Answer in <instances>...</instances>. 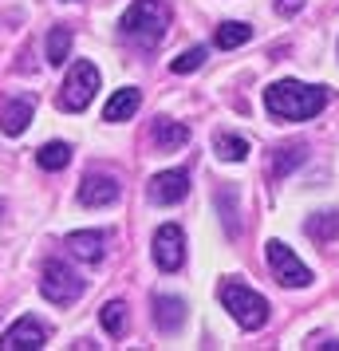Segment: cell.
Masks as SVG:
<instances>
[{
    "label": "cell",
    "instance_id": "cell-1",
    "mask_svg": "<svg viewBox=\"0 0 339 351\" xmlns=\"http://www.w3.org/2000/svg\"><path fill=\"white\" fill-rule=\"evenodd\" d=\"M264 107L276 119H288V123H304L312 114H320L327 107V87H307L296 80H280L264 91Z\"/></svg>",
    "mask_w": 339,
    "mask_h": 351
},
{
    "label": "cell",
    "instance_id": "cell-2",
    "mask_svg": "<svg viewBox=\"0 0 339 351\" xmlns=\"http://www.w3.org/2000/svg\"><path fill=\"white\" fill-rule=\"evenodd\" d=\"M166 28H170V8L162 0H134L118 20V32L134 44H142V48H154L166 36Z\"/></svg>",
    "mask_w": 339,
    "mask_h": 351
},
{
    "label": "cell",
    "instance_id": "cell-3",
    "mask_svg": "<svg viewBox=\"0 0 339 351\" xmlns=\"http://www.w3.org/2000/svg\"><path fill=\"white\" fill-rule=\"evenodd\" d=\"M217 296H221L225 312L241 324L244 332H257V328L268 324V300L260 292H253L249 285H241V280H221Z\"/></svg>",
    "mask_w": 339,
    "mask_h": 351
},
{
    "label": "cell",
    "instance_id": "cell-4",
    "mask_svg": "<svg viewBox=\"0 0 339 351\" xmlns=\"http://www.w3.org/2000/svg\"><path fill=\"white\" fill-rule=\"evenodd\" d=\"M95 91H99V67L91 60H79V64H71L64 87H60V107L64 111H87Z\"/></svg>",
    "mask_w": 339,
    "mask_h": 351
},
{
    "label": "cell",
    "instance_id": "cell-5",
    "mask_svg": "<svg viewBox=\"0 0 339 351\" xmlns=\"http://www.w3.org/2000/svg\"><path fill=\"white\" fill-rule=\"evenodd\" d=\"M83 280L75 269H67L64 261H48L44 265V280H40V292H44V300H51L55 308H67V304H75L83 296Z\"/></svg>",
    "mask_w": 339,
    "mask_h": 351
},
{
    "label": "cell",
    "instance_id": "cell-6",
    "mask_svg": "<svg viewBox=\"0 0 339 351\" xmlns=\"http://www.w3.org/2000/svg\"><path fill=\"white\" fill-rule=\"evenodd\" d=\"M264 256H268V269H273L276 285H284V288H307L312 285V269L292 253L284 241H268V245H264Z\"/></svg>",
    "mask_w": 339,
    "mask_h": 351
},
{
    "label": "cell",
    "instance_id": "cell-7",
    "mask_svg": "<svg viewBox=\"0 0 339 351\" xmlns=\"http://www.w3.org/2000/svg\"><path fill=\"white\" fill-rule=\"evenodd\" d=\"M40 348H48V324L36 316H20L0 335V351H40Z\"/></svg>",
    "mask_w": 339,
    "mask_h": 351
},
{
    "label": "cell",
    "instance_id": "cell-8",
    "mask_svg": "<svg viewBox=\"0 0 339 351\" xmlns=\"http://www.w3.org/2000/svg\"><path fill=\"white\" fill-rule=\"evenodd\" d=\"M154 265L162 272H178L186 265V233L178 225H162L154 233Z\"/></svg>",
    "mask_w": 339,
    "mask_h": 351
},
{
    "label": "cell",
    "instance_id": "cell-9",
    "mask_svg": "<svg viewBox=\"0 0 339 351\" xmlns=\"http://www.w3.org/2000/svg\"><path fill=\"white\" fill-rule=\"evenodd\" d=\"M186 193H190V174L186 170H162V174L146 182V197L154 206H178Z\"/></svg>",
    "mask_w": 339,
    "mask_h": 351
},
{
    "label": "cell",
    "instance_id": "cell-10",
    "mask_svg": "<svg viewBox=\"0 0 339 351\" xmlns=\"http://www.w3.org/2000/svg\"><path fill=\"white\" fill-rule=\"evenodd\" d=\"M118 182L111 174H87L79 182V206L87 209H103V206H114L118 202Z\"/></svg>",
    "mask_w": 339,
    "mask_h": 351
},
{
    "label": "cell",
    "instance_id": "cell-11",
    "mask_svg": "<svg viewBox=\"0 0 339 351\" xmlns=\"http://www.w3.org/2000/svg\"><path fill=\"white\" fill-rule=\"evenodd\" d=\"M32 111H36V103L28 95L24 99H8L4 103V111H0V127H4V134H24V130L32 127Z\"/></svg>",
    "mask_w": 339,
    "mask_h": 351
},
{
    "label": "cell",
    "instance_id": "cell-12",
    "mask_svg": "<svg viewBox=\"0 0 339 351\" xmlns=\"http://www.w3.org/2000/svg\"><path fill=\"white\" fill-rule=\"evenodd\" d=\"M138 107H142V91H138V87H123V91H114V95L107 99L103 123H127Z\"/></svg>",
    "mask_w": 339,
    "mask_h": 351
},
{
    "label": "cell",
    "instance_id": "cell-13",
    "mask_svg": "<svg viewBox=\"0 0 339 351\" xmlns=\"http://www.w3.org/2000/svg\"><path fill=\"white\" fill-rule=\"evenodd\" d=\"M103 245H107V237H103V233H95V229L67 233V249L79 256V261H87V265H99V261H103Z\"/></svg>",
    "mask_w": 339,
    "mask_h": 351
},
{
    "label": "cell",
    "instance_id": "cell-14",
    "mask_svg": "<svg viewBox=\"0 0 339 351\" xmlns=\"http://www.w3.org/2000/svg\"><path fill=\"white\" fill-rule=\"evenodd\" d=\"M154 324H158L162 332H178L181 324H186V304L178 296H154Z\"/></svg>",
    "mask_w": 339,
    "mask_h": 351
},
{
    "label": "cell",
    "instance_id": "cell-15",
    "mask_svg": "<svg viewBox=\"0 0 339 351\" xmlns=\"http://www.w3.org/2000/svg\"><path fill=\"white\" fill-rule=\"evenodd\" d=\"M150 138L158 150H178V146L190 143V130L174 123V119H154V127H150Z\"/></svg>",
    "mask_w": 339,
    "mask_h": 351
},
{
    "label": "cell",
    "instance_id": "cell-16",
    "mask_svg": "<svg viewBox=\"0 0 339 351\" xmlns=\"http://www.w3.org/2000/svg\"><path fill=\"white\" fill-rule=\"evenodd\" d=\"M253 40V28L249 24H241V20H225L217 32H213V44L221 51H233V48H241V44H249Z\"/></svg>",
    "mask_w": 339,
    "mask_h": 351
},
{
    "label": "cell",
    "instance_id": "cell-17",
    "mask_svg": "<svg viewBox=\"0 0 339 351\" xmlns=\"http://www.w3.org/2000/svg\"><path fill=\"white\" fill-rule=\"evenodd\" d=\"M304 233L312 241H336L339 237V213L336 209H327V213H312V217H307V225H304Z\"/></svg>",
    "mask_w": 339,
    "mask_h": 351
},
{
    "label": "cell",
    "instance_id": "cell-18",
    "mask_svg": "<svg viewBox=\"0 0 339 351\" xmlns=\"http://www.w3.org/2000/svg\"><path fill=\"white\" fill-rule=\"evenodd\" d=\"M48 64L51 67H60V64H67V56H71V28H64V24H55L48 32Z\"/></svg>",
    "mask_w": 339,
    "mask_h": 351
},
{
    "label": "cell",
    "instance_id": "cell-19",
    "mask_svg": "<svg viewBox=\"0 0 339 351\" xmlns=\"http://www.w3.org/2000/svg\"><path fill=\"white\" fill-rule=\"evenodd\" d=\"M99 324H103V332L107 335L118 339V335L127 332V304L123 300H107L103 304V312H99Z\"/></svg>",
    "mask_w": 339,
    "mask_h": 351
},
{
    "label": "cell",
    "instance_id": "cell-20",
    "mask_svg": "<svg viewBox=\"0 0 339 351\" xmlns=\"http://www.w3.org/2000/svg\"><path fill=\"white\" fill-rule=\"evenodd\" d=\"M36 162H40V170H64L67 162H71V146L67 143H44L36 150Z\"/></svg>",
    "mask_w": 339,
    "mask_h": 351
},
{
    "label": "cell",
    "instance_id": "cell-21",
    "mask_svg": "<svg viewBox=\"0 0 339 351\" xmlns=\"http://www.w3.org/2000/svg\"><path fill=\"white\" fill-rule=\"evenodd\" d=\"M213 150H217V158H221V162H241V158H249V143H244L241 134H217Z\"/></svg>",
    "mask_w": 339,
    "mask_h": 351
},
{
    "label": "cell",
    "instance_id": "cell-22",
    "mask_svg": "<svg viewBox=\"0 0 339 351\" xmlns=\"http://www.w3.org/2000/svg\"><path fill=\"white\" fill-rule=\"evenodd\" d=\"M304 162V146L296 143L292 150H276V158H273V178H284L288 170H296Z\"/></svg>",
    "mask_w": 339,
    "mask_h": 351
},
{
    "label": "cell",
    "instance_id": "cell-23",
    "mask_svg": "<svg viewBox=\"0 0 339 351\" xmlns=\"http://www.w3.org/2000/svg\"><path fill=\"white\" fill-rule=\"evenodd\" d=\"M201 64H205V48H190L170 64V71H174V75H190V71H197Z\"/></svg>",
    "mask_w": 339,
    "mask_h": 351
},
{
    "label": "cell",
    "instance_id": "cell-24",
    "mask_svg": "<svg viewBox=\"0 0 339 351\" xmlns=\"http://www.w3.org/2000/svg\"><path fill=\"white\" fill-rule=\"evenodd\" d=\"M273 4H276V12H280V16H296V12L304 8V0H273Z\"/></svg>",
    "mask_w": 339,
    "mask_h": 351
}]
</instances>
